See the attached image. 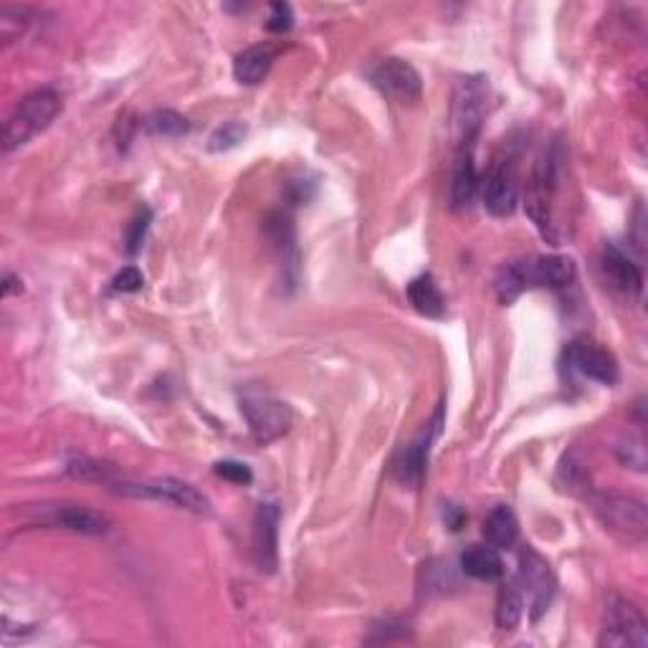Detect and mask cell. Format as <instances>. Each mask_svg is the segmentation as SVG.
<instances>
[{"instance_id": "obj_29", "label": "cell", "mask_w": 648, "mask_h": 648, "mask_svg": "<svg viewBox=\"0 0 648 648\" xmlns=\"http://www.w3.org/2000/svg\"><path fill=\"white\" fill-rule=\"evenodd\" d=\"M213 471H216L220 479H226V482H231V484L246 486V484L254 482V474H251V469L243 461H233V459L218 461L216 469H213Z\"/></svg>"}, {"instance_id": "obj_26", "label": "cell", "mask_w": 648, "mask_h": 648, "mask_svg": "<svg viewBox=\"0 0 648 648\" xmlns=\"http://www.w3.org/2000/svg\"><path fill=\"white\" fill-rule=\"evenodd\" d=\"M558 482L562 484V490H568L573 494L583 492L585 484H588V474H585V467L575 459L573 454H568L566 459H562L560 471H558Z\"/></svg>"}, {"instance_id": "obj_27", "label": "cell", "mask_w": 648, "mask_h": 648, "mask_svg": "<svg viewBox=\"0 0 648 648\" xmlns=\"http://www.w3.org/2000/svg\"><path fill=\"white\" fill-rule=\"evenodd\" d=\"M243 137H246V127L241 125V122H226V125H220L216 132L211 135L208 140V150L211 152H226V150H233L236 144H239Z\"/></svg>"}, {"instance_id": "obj_25", "label": "cell", "mask_w": 648, "mask_h": 648, "mask_svg": "<svg viewBox=\"0 0 648 648\" xmlns=\"http://www.w3.org/2000/svg\"><path fill=\"white\" fill-rule=\"evenodd\" d=\"M144 125H148V129H150L152 135H163V137H180V135H186L188 129H190L188 119L182 117V114L173 112V110H157V112H152L150 117H148V122H144Z\"/></svg>"}, {"instance_id": "obj_28", "label": "cell", "mask_w": 648, "mask_h": 648, "mask_svg": "<svg viewBox=\"0 0 648 648\" xmlns=\"http://www.w3.org/2000/svg\"><path fill=\"white\" fill-rule=\"evenodd\" d=\"M150 224H152V211L150 208L137 211L132 224L127 226V251L129 254H137V251L142 249L144 236H148V231H150Z\"/></svg>"}, {"instance_id": "obj_8", "label": "cell", "mask_w": 648, "mask_h": 648, "mask_svg": "<svg viewBox=\"0 0 648 648\" xmlns=\"http://www.w3.org/2000/svg\"><path fill=\"white\" fill-rule=\"evenodd\" d=\"M598 646L626 648L648 646V623L641 608L621 596H611L606 603L603 631H600Z\"/></svg>"}, {"instance_id": "obj_11", "label": "cell", "mask_w": 648, "mask_h": 648, "mask_svg": "<svg viewBox=\"0 0 648 648\" xmlns=\"http://www.w3.org/2000/svg\"><path fill=\"white\" fill-rule=\"evenodd\" d=\"M566 360L575 372H581L588 380H596L600 385H615L621 378L615 357L590 338H577L570 342L566 350Z\"/></svg>"}, {"instance_id": "obj_18", "label": "cell", "mask_w": 648, "mask_h": 648, "mask_svg": "<svg viewBox=\"0 0 648 648\" xmlns=\"http://www.w3.org/2000/svg\"><path fill=\"white\" fill-rule=\"evenodd\" d=\"M274 64V49L271 46H251V49L241 51L233 61V76L239 84H246V87H254L269 74Z\"/></svg>"}, {"instance_id": "obj_13", "label": "cell", "mask_w": 648, "mask_h": 648, "mask_svg": "<svg viewBox=\"0 0 648 648\" xmlns=\"http://www.w3.org/2000/svg\"><path fill=\"white\" fill-rule=\"evenodd\" d=\"M441 421H444V414L439 410V414L433 416V421L425 425V431L421 433V436H418L416 441H410L408 446H403L398 456H395L393 474L401 484H406V486L421 484V479L425 474V463H429L431 444H433V439L439 436Z\"/></svg>"}, {"instance_id": "obj_23", "label": "cell", "mask_w": 648, "mask_h": 648, "mask_svg": "<svg viewBox=\"0 0 648 648\" xmlns=\"http://www.w3.org/2000/svg\"><path fill=\"white\" fill-rule=\"evenodd\" d=\"M66 471L76 479H84V482H104V484H114L117 482V469L114 467H106L102 461H94V459H87V456H81V459H72L66 463Z\"/></svg>"}, {"instance_id": "obj_22", "label": "cell", "mask_w": 648, "mask_h": 648, "mask_svg": "<svg viewBox=\"0 0 648 648\" xmlns=\"http://www.w3.org/2000/svg\"><path fill=\"white\" fill-rule=\"evenodd\" d=\"M524 593L520 588V583L509 581L507 585H501L499 598H497V626L499 631H514L520 626L522 615H524Z\"/></svg>"}, {"instance_id": "obj_24", "label": "cell", "mask_w": 648, "mask_h": 648, "mask_svg": "<svg viewBox=\"0 0 648 648\" xmlns=\"http://www.w3.org/2000/svg\"><path fill=\"white\" fill-rule=\"evenodd\" d=\"M615 456H619V461L623 463V467L641 471V474L648 467L646 441H644V436H636V433H628V436H623L619 441V446H615Z\"/></svg>"}, {"instance_id": "obj_1", "label": "cell", "mask_w": 648, "mask_h": 648, "mask_svg": "<svg viewBox=\"0 0 648 648\" xmlns=\"http://www.w3.org/2000/svg\"><path fill=\"white\" fill-rule=\"evenodd\" d=\"M61 97L53 89H36L23 97L3 127V152H13L30 137L43 132L61 112Z\"/></svg>"}, {"instance_id": "obj_6", "label": "cell", "mask_w": 648, "mask_h": 648, "mask_svg": "<svg viewBox=\"0 0 648 648\" xmlns=\"http://www.w3.org/2000/svg\"><path fill=\"white\" fill-rule=\"evenodd\" d=\"M590 509L598 517V522L621 539H628V543H641V539H646L648 514L641 499L600 492L590 499Z\"/></svg>"}, {"instance_id": "obj_20", "label": "cell", "mask_w": 648, "mask_h": 648, "mask_svg": "<svg viewBox=\"0 0 648 648\" xmlns=\"http://www.w3.org/2000/svg\"><path fill=\"white\" fill-rule=\"evenodd\" d=\"M461 568L463 573L477 577V581H497V577L505 575V562H501L497 547L486 545H474L469 547L467 552L461 555Z\"/></svg>"}, {"instance_id": "obj_14", "label": "cell", "mask_w": 648, "mask_h": 648, "mask_svg": "<svg viewBox=\"0 0 648 648\" xmlns=\"http://www.w3.org/2000/svg\"><path fill=\"white\" fill-rule=\"evenodd\" d=\"M279 507L266 501L258 505L254 517V560L262 573H274L279 566Z\"/></svg>"}, {"instance_id": "obj_9", "label": "cell", "mask_w": 648, "mask_h": 648, "mask_svg": "<svg viewBox=\"0 0 648 648\" xmlns=\"http://www.w3.org/2000/svg\"><path fill=\"white\" fill-rule=\"evenodd\" d=\"M517 583L524 593V603L530 608V619L539 621L550 608L555 598V575L547 560L532 547H524L520 555V575H517Z\"/></svg>"}, {"instance_id": "obj_19", "label": "cell", "mask_w": 648, "mask_h": 648, "mask_svg": "<svg viewBox=\"0 0 648 648\" xmlns=\"http://www.w3.org/2000/svg\"><path fill=\"white\" fill-rule=\"evenodd\" d=\"M408 300H410V304H414V309L418 312V315H423V317L439 319V317H444V312H446V300H444V294H441L436 279H433L431 274H421V277H416L414 281H410Z\"/></svg>"}, {"instance_id": "obj_4", "label": "cell", "mask_w": 648, "mask_h": 648, "mask_svg": "<svg viewBox=\"0 0 648 648\" xmlns=\"http://www.w3.org/2000/svg\"><path fill=\"white\" fill-rule=\"evenodd\" d=\"M560 148L552 144V148H545L543 155H539L535 170H532V178L528 182V216L532 218L543 236H552V198L560 188Z\"/></svg>"}, {"instance_id": "obj_15", "label": "cell", "mask_w": 648, "mask_h": 648, "mask_svg": "<svg viewBox=\"0 0 648 648\" xmlns=\"http://www.w3.org/2000/svg\"><path fill=\"white\" fill-rule=\"evenodd\" d=\"M600 269H603L606 279L611 281L615 292L628 296V300H641L644 294L641 266H638L626 251L615 246V243H608L603 251V258H600Z\"/></svg>"}, {"instance_id": "obj_17", "label": "cell", "mask_w": 648, "mask_h": 648, "mask_svg": "<svg viewBox=\"0 0 648 648\" xmlns=\"http://www.w3.org/2000/svg\"><path fill=\"white\" fill-rule=\"evenodd\" d=\"M524 279H528V289L532 287H568L575 279V264L568 256H537L522 262Z\"/></svg>"}, {"instance_id": "obj_7", "label": "cell", "mask_w": 648, "mask_h": 648, "mask_svg": "<svg viewBox=\"0 0 648 648\" xmlns=\"http://www.w3.org/2000/svg\"><path fill=\"white\" fill-rule=\"evenodd\" d=\"M239 406L241 416L246 418L249 423L251 436H254L258 444H271V441L281 439L294 423L292 408H289L284 401L274 398L271 393L243 391Z\"/></svg>"}, {"instance_id": "obj_31", "label": "cell", "mask_w": 648, "mask_h": 648, "mask_svg": "<svg viewBox=\"0 0 648 648\" xmlns=\"http://www.w3.org/2000/svg\"><path fill=\"white\" fill-rule=\"evenodd\" d=\"M114 292H125V294H132V292H140V289L144 287V277L142 271L137 269V266H125L117 277H114L112 281Z\"/></svg>"}, {"instance_id": "obj_3", "label": "cell", "mask_w": 648, "mask_h": 648, "mask_svg": "<svg viewBox=\"0 0 648 648\" xmlns=\"http://www.w3.org/2000/svg\"><path fill=\"white\" fill-rule=\"evenodd\" d=\"M21 517L30 524L41 528L68 530L76 535H104L110 530V517L87 505H72V501H43V505H26Z\"/></svg>"}, {"instance_id": "obj_30", "label": "cell", "mask_w": 648, "mask_h": 648, "mask_svg": "<svg viewBox=\"0 0 648 648\" xmlns=\"http://www.w3.org/2000/svg\"><path fill=\"white\" fill-rule=\"evenodd\" d=\"M294 26V11L289 3H274L271 11H269V21H266V28L271 30V34H284Z\"/></svg>"}, {"instance_id": "obj_10", "label": "cell", "mask_w": 648, "mask_h": 648, "mask_svg": "<svg viewBox=\"0 0 648 648\" xmlns=\"http://www.w3.org/2000/svg\"><path fill=\"white\" fill-rule=\"evenodd\" d=\"M517 203H520V170H517V157H499L492 165L484 182V208L497 218L512 216Z\"/></svg>"}, {"instance_id": "obj_12", "label": "cell", "mask_w": 648, "mask_h": 648, "mask_svg": "<svg viewBox=\"0 0 648 648\" xmlns=\"http://www.w3.org/2000/svg\"><path fill=\"white\" fill-rule=\"evenodd\" d=\"M370 79L383 94L398 99V102H416V99H421V74L403 59L380 61L370 72Z\"/></svg>"}, {"instance_id": "obj_21", "label": "cell", "mask_w": 648, "mask_h": 648, "mask_svg": "<svg viewBox=\"0 0 648 648\" xmlns=\"http://www.w3.org/2000/svg\"><path fill=\"white\" fill-rule=\"evenodd\" d=\"M484 537L486 543L497 550H507L520 537V522L509 507H494L490 517L484 520Z\"/></svg>"}, {"instance_id": "obj_16", "label": "cell", "mask_w": 648, "mask_h": 648, "mask_svg": "<svg viewBox=\"0 0 648 648\" xmlns=\"http://www.w3.org/2000/svg\"><path fill=\"white\" fill-rule=\"evenodd\" d=\"M479 190V173H477V160H474V144H463L456 152L454 170H452V188H448V195H452V208L454 211H467L474 203Z\"/></svg>"}, {"instance_id": "obj_5", "label": "cell", "mask_w": 648, "mask_h": 648, "mask_svg": "<svg viewBox=\"0 0 648 648\" xmlns=\"http://www.w3.org/2000/svg\"><path fill=\"white\" fill-rule=\"evenodd\" d=\"M486 104H490V84L484 76H463L454 89V104H452V132L456 137V144H474V137L482 129V122L486 117Z\"/></svg>"}, {"instance_id": "obj_32", "label": "cell", "mask_w": 648, "mask_h": 648, "mask_svg": "<svg viewBox=\"0 0 648 648\" xmlns=\"http://www.w3.org/2000/svg\"><path fill=\"white\" fill-rule=\"evenodd\" d=\"M444 520H446L448 528H452L456 532V530H461V524H463V512H459V509H456V507H446Z\"/></svg>"}, {"instance_id": "obj_2", "label": "cell", "mask_w": 648, "mask_h": 648, "mask_svg": "<svg viewBox=\"0 0 648 648\" xmlns=\"http://www.w3.org/2000/svg\"><path fill=\"white\" fill-rule=\"evenodd\" d=\"M114 492L125 494V497L137 499H155L173 505L178 509H188L195 514H211V501L201 490L193 484L182 482L175 477H157V479H117L110 484Z\"/></svg>"}]
</instances>
